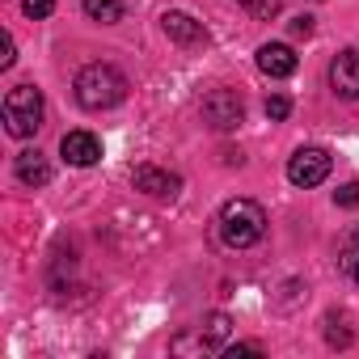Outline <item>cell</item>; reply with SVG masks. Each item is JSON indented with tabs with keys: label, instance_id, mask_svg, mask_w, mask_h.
<instances>
[{
	"label": "cell",
	"instance_id": "obj_1",
	"mask_svg": "<svg viewBox=\"0 0 359 359\" xmlns=\"http://www.w3.org/2000/svg\"><path fill=\"white\" fill-rule=\"evenodd\" d=\"M76 102L85 110H110L127 97V76L114 68V64H85L76 72Z\"/></svg>",
	"mask_w": 359,
	"mask_h": 359
},
{
	"label": "cell",
	"instance_id": "obj_2",
	"mask_svg": "<svg viewBox=\"0 0 359 359\" xmlns=\"http://www.w3.org/2000/svg\"><path fill=\"white\" fill-rule=\"evenodd\" d=\"M216 224H220V237H224L229 250H250V245H258L266 237V212L254 199H229L220 208Z\"/></svg>",
	"mask_w": 359,
	"mask_h": 359
},
{
	"label": "cell",
	"instance_id": "obj_3",
	"mask_svg": "<svg viewBox=\"0 0 359 359\" xmlns=\"http://www.w3.org/2000/svg\"><path fill=\"white\" fill-rule=\"evenodd\" d=\"M43 114H47L43 89H34V85H13V89L5 93V131H9L13 140H30V135L43 127Z\"/></svg>",
	"mask_w": 359,
	"mask_h": 359
},
{
	"label": "cell",
	"instance_id": "obj_4",
	"mask_svg": "<svg viewBox=\"0 0 359 359\" xmlns=\"http://www.w3.org/2000/svg\"><path fill=\"white\" fill-rule=\"evenodd\" d=\"M330 177V152L325 148H296L287 161V182L300 191H313Z\"/></svg>",
	"mask_w": 359,
	"mask_h": 359
},
{
	"label": "cell",
	"instance_id": "obj_5",
	"mask_svg": "<svg viewBox=\"0 0 359 359\" xmlns=\"http://www.w3.org/2000/svg\"><path fill=\"white\" fill-rule=\"evenodd\" d=\"M199 114H203V123H208L212 131H233V127H241L245 106H241V97H237L233 89H212V93L203 97Z\"/></svg>",
	"mask_w": 359,
	"mask_h": 359
},
{
	"label": "cell",
	"instance_id": "obj_6",
	"mask_svg": "<svg viewBox=\"0 0 359 359\" xmlns=\"http://www.w3.org/2000/svg\"><path fill=\"white\" fill-rule=\"evenodd\" d=\"M161 30H165L169 43H177L182 51H203V47H208V30H203V22H195V18L182 13V9L161 13Z\"/></svg>",
	"mask_w": 359,
	"mask_h": 359
},
{
	"label": "cell",
	"instance_id": "obj_7",
	"mask_svg": "<svg viewBox=\"0 0 359 359\" xmlns=\"http://www.w3.org/2000/svg\"><path fill=\"white\" fill-rule=\"evenodd\" d=\"M330 89L342 97V102H355L359 97V51H338L330 60Z\"/></svg>",
	"mask_w": 359,
	"mask_h": 359
},
{
	"label": "cell",
	"instance_id": "obj_8",
	"mask_svg": "<svg viewBox=\"0 0 359 359\" xmlns=\"http://www.w3.org/2000/svg\"><path fill=\"white\" fill-rule=\"evenodd\" d=\"M131 187L144 191V195H152V199H173L177 191H182V177L169 173V169H156V165H140L131 173Z\"/></svg>",
	"mask_w": 359,
	"mask_h": 359
},
{
	"label": "cell",
	"instance_id": "obj_9",
	"mask_svg": "<svg viewBox=\"0 0 359 359\" xmlns=\"http://www.w3.org/2000/svg\"><path fill=\"white\" fill-rule=\"evenodd\" d=\"M60 152H64V161H68V165L89 169V165H97V161H102V140H97L93 131H68V135L60 140Z\"/></svg>",
	"mask_w": 359,
	"mask_h": 359
},
{
	"label": "cell",
	"instance_id": "obj_10",
	"mask_svg": "<svg viewBox=\"0 0 359 359\" xmlns=\"http://www.w3.org/2000/svg\"><path fill=\"white\" fill-rule=\"evenodd\" d=\"M13 169H18V182H22V187H30V191H43V187L51 182V161H47L39 148H26V152H18Z\"/></svg>",
	"mask_w": 359,
	"mask_h": 359
},
{
	"label": "cell",
	"instance_id": "obj_11",
	"mask_svg": "<svg viewBox=\"0 0 359 359\" xmlns=\"http://www.w3.org/2000/svg\"><path fill=\"white\" fill-rule=\"evenodd\" d=\"M258 68H262L266 76L283 81V76L296 72V51H292L287 43H262V47H258Z\"/></svg>",
	"mask_w": 359,
	"mask_h": 359
},
{
	"label": "cell",
	"instance_id": "obj_12",
	"mask_svg": "<svg viewBox=\"0 0 359 359\" xmlns=\"http://www.w3.org/2000/svg\"><path fill=\"white\" fill-rule=\"evenodd\" d=\"M123 0H85V18L89 22H102V26H118L123 22Z\"/></svg>",
	"mask_w": 359,
	"mask_h": 359
},
{
	"label": "cell",
	"instance_id": "obj_13",
	"mask_svg": "<svg viewBox=\"0 0 359 359\" xmlns=\"http://www.w3.org/2000/svg\"><path fill=\"white\" fill-rule=\"evenodd\" d=\"M199 334H203V338L212 342V351H220V346L229 342V334H233V321H229L224 313H212V317H208V321L199 325Z\"/></svg>",
	"mask_w": 359,
	"mask_h": 359
},
{
	"label": "cell",
	"instance_id": "obj_14",
	"mask_svg": "<svg viewBox=\"0 0 359 359\" xmlns=\"http://www.w3.org/2000/svg\"><path fill=\"white\" fill-rule=\"evenodd\" d=\"M237 5H241L250 18H258V22H271V18H279L283 0H237Z\"/></svg>",
	"mask_w": 359,
	"mask_h": 359
},
{
	"label": "cell",
	"instance_id": "obj_15",
	"mask_svg": "<svg viewBox=\"0 0 359 359\" xmlns=\"http://www.w3.org/2000/svg\"><path fill=\"white\" fill-rule=\"evenodd\" d=\"M355 262H359V233H346V241H342V250H338V266L351 271Z\"/></svg>",
	"mask_w": 359,
	"mask_h": 359
},
{
	"label": "cell",
	"instance_id": "obj_16",
	"mask_svg": "<svg viewBox=\"0 0 359 359\" xmlns=\"http://www.w3.org/2000/svg\"><path fill=\"white\" fill-rule=\"evenodd\" d=\"M22 13H26L30 22H43V18L55 13V0H22Z\"/></svg>",
	"mask_w": 359,
	"mask_h": 359
},
{
	"label": "cell",
	"instance_id": "obj_17",
	"mask_svg": "<svg viewBox=\"0 0 359 359\" xmlns=\"http://www.w3.org/2000/svg\"><path fill=\"white\" fill-rule=\"evenodd\" d=\"M287 114H292V102H287L283 93H275V97H266V118H271V123H283Z\"/></svg>",
	"mask_w": 359,
	"mask_h": 359
},
{
	"label": "cell",
	"instance_id": "obj_18",
	"mask_svg": "<svg viewBox=\"0 0 359 359\" xmlns=\"http://www.w3.org/2000/svg\"><path fill=\"white\" fill-rule=\"evenodd\" d=\"M334 203H338V208H359V182L338 187V191H334Z\"/></svg>",
	"mask_w": 359,
	"mask_h": 359
},
{
	"label": "cell",
	"instance_id": "obj_19",
	"mask_svg": "<svg viewBox=\"0 0 359 359\" xmlns=\"http://www.w3.org/2000/svg\"><path fill=\"white\" fill-rule=\"evenodd\" d=\"M342 321H330V330H325V338H330V346H351V330H338Z\"/></svg>",
	"mask_w": 359,
	"mask_h": 359
},
{
	"label": "cell",
	"instance_id": "obj_20",
	"mask_svg": "<svg viewBox=\"0 0 359 359\" xmlns=\"http://www.w3.org/2000/svg\"><path fill=\"white\" fill-rule=\"evenodd\" d=\"M229 355H262V342H233Z\"/></svg>",
	"mask_w": 359,
	"mask_h": 359
},
{
	"label": "cell",
	"instance_id": "obj_21",
	"mask_svg": "<svg viewBox=\"0 0 359 359\" xmlns=\"http://www.w3.org/2000/svg\"><path fill=\"white\" fill-rule=\"evenodd\" d=\"M292 34H296V39H309V34H313V18H296V22H292Z\"/></svg>",
	"mask_w": 359,
	"mask_h": 359
},
{
	"label": "cell",
	"instance_id": "obj_22",
	"mask_svg": "<svg viewBox=\"0 0 359 359\" xmlns=\"http://www.w3.org/2000/svg\"><path fill=\"white\" fill-rule=\"evenodd\" d=\"M13 60H18V55H13V39L5 34V55H0V68H13Z\"/></svg>",
	"mask_w": 359,
	"mask_h": 359
},
{
	"label": "cell",
	"instance_id": "obj_23",
	"mask_svg": "<svg viewBox=\"0 0 359 359\" xmlns=\"http://www.w3.org/2000/svg\"><path fill=\"white\" fill-rule=\"evenodd\" d=\"M351 275H355V283H359V262H355V266H351Z\"/></svg>",
	"mask_w": 359,
	"mask_h": 359
}]
</instances>
